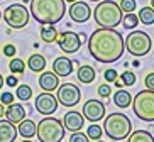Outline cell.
<instances>
[{
    "instance_id": "e0dca14e",
    "label": "cell",
    "mask_w": 154,
    "mask_h": 142,
    "mask_svg": "<svg viewBox=\"0 0 154 142\" xmlns=\"http://www.w3.org/2000/svg\"><path fill=\"white\" fill-rule=\"evenodd\" d=\"M53 71H54L58 76H69L73 71V61L69 59V58H64V56H61V58H56L54 63H53Z\"/></svg>"
},
{
    "instance_id": "f35d334b",
    "label": "cell",
    "mask_w": 154,
    "mask_h": 142,
    "mask_svg": "<svg viewBox=\"0 0 154 142\" xmlns=\"http://www.w3.org/2000/svg\"><path fill=\"white\" fill-rule=\"evenodd\" d=\"M113 85H115V86L117 88H124V83H122V80H115V81H113Z\"/></svg>"
},
{
    "instance_id": "d6a6232c",
    "label": "cell",
    "mask_w": 154,
    "mask_h": 142,
    "mask_svg": "<svg viewBox=\"0 0 154 142\" xmlns=\"http://www.w3.org/2000/svg\"><path fill=\"white\" fill-rule=\"evenodd\" d=\"M103 80L107 83H113L117 80V69H107L103 73Z\"/></svg>"
},
{
    "instance_id": "ba28073f",
    "label": "cell",
    "mask_w": 154,
    "mask_h": 142,
    "mask_svg": "<svg viewBox=\"0 0 154 142\" xmlns=\"http://www.w3.org/2000/svg\"><path fill=\"white\" fill-rule=\"evenodd\" d=\"M7 26L12 29H22L29 24V19H31V14L29 10L24 7L22 4H12L9 5L7 9L4 10V15H2Z\"/></svg>"
},
{
    "instance_id": "484cf974",
    "label": "cell",
    "mask_w": 154,
    "mask_h": 142,
    "mask_svg": "<svg viewBox=\"0 0 154 142\" xmlns=\"http://www.w3.org/2000/svg\"><path fill=\"white\" fill-rule=\"evenodd\" d=\"M124 26V29H127V31H132V29L137 27V24H139V17H137L134 12H129V14H125L122 17V22H120Z\"/></svg>"
},
{
    "instance_id": "ee69618b",
    "label": "cell",
    "mask_w": 154,
    "mask_h": 142,
    "mask_svg": "<svg viewBox=\"0 0 154 142\" xmlns=\"http://www.w3.org/2000/svg\"><path fill=\"white\" fill-rule=\"evenodd\" d=\"M151 7H152V9H154V0H151Z\"/></svg>"
},
{
    "instance_id": "7dc6e473",
    "label": "cell",
    "mask_w": 154,
    "mask_h": 142,
    "mask_svg": "<svg viewBox=\"0 0 154 142\" xmlns=\"http://www.w3.org/2000/svg\"><path fill=\"white\" fill-rule=\"evenodd\" d=\"M22 2H31V0H22Z\"/></svg>"
},
{
    "instance_id": "d4e9b609",
    "label": "cell",
    "mask_w": 154,
    "mask_h": 142,
    "mask_svg": "<svg viewBox=\"0 0 154 142\" xmlns=\"http://www.w3.org/2000/svg\"><path fill=\"white\" fill-rule=\"evenodd\" d=\"M137 17H139V22H142L144 26H152L154 24V9L152 7H142Z\"/></svg>"
},
{
    "instance_id": "681fc988",
    "label": "cell",
    "mask_w": 154,
    "mask_h": 142,
    "mask_svg": "<svg viewBox=\"0 0 154 142\" xmlns=\"http://www.w3.org/2000/svg\"><path fill=\"white\" fill-rule=\"evenodd\" d=\"M97 142H100V140H97Z\"/></svg>"
},
{
    "instance_id": "836d02e7",
    "label": "cell",
    "mask_w": 154,
    "mask_h": 142,
    "mask_svg": "<svg viewBox=\"0 0 154 142\" xmlns=\"http://www.w3.org/2000/svg\"><path fill=\"white\" fill-rule=\"evenodd\" d=\"M0 103H4V105H10V103H14V95L9 92H5L0 95Z\"/></svg>"
},
{
    "instance_id": "8d00e7d4",
    "label": "cell",
    "mask_w": 154,
    "mask_h": 142,
    "mask_svg": "<svg viewBox=\"0 0 154 142\" xmlns=\"http://www.w3.org/2000/svg\"><path fill=\"white\" fill-rule=\"evenodd\" d=\"M4 83L7 85V86L14 88V86H17V85H19V80H17L15 74H10V76H7V80H4Z\"/></svg>"
},
{
    "instance_id": "8992f818",
    "label": "cell",
    "mask_w": 154,
    "mask_h": 142,
    "mask_svg": "<svg viewBox=\"0 0 154 142\" xmlns=\"http://www.w3.org/2000/svg\"><path fill=\"white\" fill-rule=\"evenodd\" d=\"M132 110L142 122H154V90H142L132 98Z\"/></svg>"
},
{
    "instance_id": "7a4b0ae2",
    "label": "cell",
    "mask_w": 154,
    "mask_h": 142,
    "mask_svg": "<svg viewBox=\"0 0 154 142\" xmlns=\"http://www.w3.org/2000/svg\"><path fill=\"white\" fill-rule=\"evenodd\" d=\"M29 14L39 24H54L61 22L66 14L64 0H31Z\"/></svg>"
},
{
    "instance_id": "ab89813d",
    "label": "cell",
    "mask_w": 154,
    "mask_h": 142,
    "mask_svg": "<svg viewBox=\"0 0 154 142\" xmlns=\"http://www.w3.org/2000/svg\"><path fill=\"white\" fill-rule=\"evenodd\" d=\"M4 112H5V105L4 103H0V119L4 117Z\"/></svg>"
},
{
    "instance_id": "9c48e42d",
    "label": "cell",
    "mask_w": 154,
    "mask_h": 142,
    "mask_svg": "<svg viewBox=\"0 0 154 142\" xmlns=\"http://www.w3.org/2000/svg\"><path fill=\"white\" fill-rule=\"evenodd\" d=\"M56 98H58V103H61L63 107H75L82 100V92L75 83H63L58 86Z\"/></svg>"
},
{
    "instance_id": "ac0fdd59",
    "label": "cell",
    "mask_w": 154,
    "mask_h": 142,
    "mask_svg": "<svg viewBox=\"0 0 154 142\" xmlns=\"http://www.w3.org/2000/svg\"><path fill=\"white\" fill-rule=\"evenodd\" d=\"M17 137V127L9 120H0V142H14Z\"/></svg>"
},
{
    "instance_id": "5b68a950",
    "label": "cell",
    "mask_w": 154,
    "mask_h": 142,
    "mask_svg": "<svg viewBox=\"0 0 154 142\" xmlns=\"http://www.w3.org/2000/svg\"><path fill=\"white\" fill-rule=\"evenodd\" d=\"M64 132L66 128L63 122L49 115H46L36 127V135L39 142H61L64 139Z\"/></svg>"
},
{
    "instance_id": "30bf717a",
    "label": "cell",
    "mask_w": 154,
    "mask_h": 142,
    "mask_svg": "<svg viewBox=\"0 0 154 142\" xmlns=\"http://www.w3.org/2000/svg\"><path fill=\"white\" fill-rule=\"evenodd\" d=\"M105 105L100 100H95V98H90V100L85 101V105L82 108V115L85 117L88 122H98L105 117Z\"/></svg>"
},
{
    "instance_id": "f907efd6",
    "label": "cell",
    "mask_w": 154,
    "mask_h": 142,
    "mask_svg": "<svg viewBox=\"0 0 154 142\" xmlns=\"http://www.w3.org/2000/svg\"><path fill=\"white\" fill-rule=\"evenodd\" d=\"M0 2H2V0H0Z\"/></svg>"
},
{
    "instance_id": "d6986e66",
    "label": "cell",
    "mask_w": 154,
    "mask_h": 142,
    "mask_svg": "<svg viewBox=\"0 0 154 142\" xmlns=\"http://www.w3.org/2000/svg\"><path fill=\"white\" fill-rule=\"evenodd\" d=\"M97 73H95V68L93 66H90V64H83V66H80L76 71V78L80 83H83V85H90L93 80H95Z\"/></svg>"
},
{
    "instance_id": "7402d4cb",
    "label": "cell",
    "mask_w": 154,
    "mask_h": 142,
    "mask_svg": "<svg viewBox=\"0 0 154 142\" xmlns=\"http://www.w3.org/2000/svg\"><path fill=\"white\" fill-rule=\"evenodd\" d=\"M27 66H29L31 71H34V73H41L46 68V58L42 54H32L27 59Z\"/></svg>"
},
{
    "instance_id": "1f68e13d",
    "label": "cell",
    "mask_w": 154,
    "mask_h": 142,
    "mask_svg": "<svg viewBox=\"0 0 154 142\" xmlns=\"http://www.w3.org/2000/svg\"><path fill=\"white\" fill-rule=\"evenodd\" d=\"M69 142H90V137H88L86 134H83L82 130H76V132L71 134Z\"/></svg>"
},
{
    "instance_id": "7bdbcfd3",
    "label": "cell",
    "mask_w": 154,
    "mask_h": 142,
    "mask_svg": "<svg viewBox=\"0 0 154 142\" xmlns=\"http://www.w3.org/2000/svg\"><path fill=\"white\" fill-rule=\"evenodd\" d=\"M64 2H69V4H73V2H76V0H64Z\"/></svg>"
},
{
    "instance_id": "9a60e30c",
    "label": "cell",
    "mask_w": 154,
    "mask_h": 142,
    "mask_svg": "<svg viewBox=\"0 0 154 142\" xmlns=\"http://www.w3.org/2000/svg\"><path fill=\"white\" fill-rule=\"evenodd\" d=\"M26 113H27V110H26L20 103H10V105H7V108H5L4 117L9 120V122H12V124H19L20 120L26 119Z\"/></svg>"
},
{
    "instance_id": "5bb4252c",
    "label": "cell",
    "mask_w": 154,
    "mask_h": 142,
    "mask_svg": "<svg viewBox=\"0 0 154 142\" xmlns=\"http://www.w3.org/2000/svg\"><path fill=\"white\" fill-rule=\"evenodd\" d=\"M63 125L66 130H71V132H76V130H82V127L85 125V117L82 115V112H76V110H71V112H66L63 117Z\"/></svg>"
},
{
    "instance_id": "52a82bcc",
    "label": "cell",
    "mask_w": 154,
    "mask_h": 142,
    "mask_svg": "<svg viewBox=\"0 0 154 142\" xmlns=\"http://www.w3.org/2000/svg\"><path fill=\"white\" fill-rule=\"evenodd\" d=\"M124 46L125 49L131 53L132 56L136 58H144L147 53L152 47V41H151V36L144 31H132L127 39L124 41Z\"/></svg>"
},
{
    "instance_id": "b9f144b4",
    "label": "cell",
    "mask_w": 154,
    "mask_h": 142,
    "mask_svg": "<svg viewBox=\"0 0 154 142\" xmlns=\"http://www.w3.org/2000/svg\"><path fill=\"white\" fill-rule=\"evenodd\" d=\"M4 86V76H2V74H0V88Z\"/></svg>"
},
{
    "instance_id": "603a6c76",
    "label": "cell",
    "mask_w": 154,
    "mask_h": 142,
    "mask_svg": "<svg viewBox=\"0 0 154 142\" xmlns=\"http://www.w3.org/2000/svg\"><path fill=\"white\" fill-rule=\"evenodd\" d=\"M41 39L48 44L51 42H54L58 39V31H56L54 26H51V24H42L41 27Z\"/></svg>"
},
{
    "instance_id": "bcb514c9",
    "label": "cell",
    "mask_w": 154,
    "mask_h": 142,
    "mask_svg": "<svg viewBox=\"0 0 154 142\" xmlns=\"http://www.w3.org/2000/svg\"><path fill=\"white\" fill-rule=\"evenodd\" d=\"M90 2H100V0H90Z\"/></svg>"
},
{
    "instance_id": "cb8c5ba5",
    "label": "cell",
    "mask_w": 154,
    "mask_h": 142,
    "mask_svg": "<svg viewBox=\"0 0 154 142\" xmlns=\"http://www.w3.org/2000/svg\"><path fill=\"white\" fill-rule=\"evenodd\" d=\"M127 142H154V137L147 130H134L127 135Z\"/></svg>"
},
{
    "instance_id": "4fadbf2b",
    "label": "cell",
    "mask_w": 154,
    "mask_h": 142,
    "mask_svg": "<svg viewBox=\"0 0 154 142\" xmlns=\"http://www.w3.org/2000/svg\"><path fill=\"white\" fill-rule=\"evenodd\" d=\"M69 17H71L73 22H76V24H83L86 20H90V17H91L90 5L86 2H80V0L73 2L71 7H69Z\"/></svg>"
},
{
    "instance_id": "277c9868",
    "label": "cell",
    "mask_w": 154,
    "mask_h": 142,
    "mask_svg": "<svg viewBox=\"0 0 154 142\" xmlns=\"http://www.w3.org/2000/svg\"><path fill=\"white\" fill-rule=\"evenodd\" d=\"M103 132L107 134V137L113 139V140H124L132 132V122L125 113L113 112L105 117Z\"/></svg>"
},
{
    "instance_id": "8fae6325",
    "label": "cell",
    "mask_w": 154,
    "mask_h": 142,
    "mask_svg": "<svg viewBox=\"0 0 154 142\" xmlns=\"http://www.w3.org/2000/svg\"><path fill=\"white\" fill-rule=\"evenodd\" d=\"M58 98L51 92H42L36 96V110L41 115H53L58 110Z\"/></svg>"
},
{
    "instance_id": "7c38bea8",
    "label": "cell",
    "mask_w": 154,
    "mask_h": 142,
    "mask_svg": "<svg viewBox=\"0 0 154 142\" xmlns=\"http://www.w3.org/2000/svg\"><path fill=\"white\" fill-rule=\"evenodd\" d=\"M58 44H59V47H61L63 53L71 54V53H76V51L80 49V46H82V39H80V36H78L76 32L64 31V32H61V36H59Z\"/></svg>"
},
{
    "instance_id": "4316f807",
    "label": "cell",
    "mask_w": 154,
    "mask_h": 142,
    "mask_svg": "<svg viewBox=\"0 0 154 142\" xmlns=\"http://www.w3.org/2000/svg\"><path fill=\"white\" fill-rule=\"evenodd\" d=\"M9 69L12 74H22L26 71V63L20 58H12L9 63Z\"/></svg>"
},
{
    "instance_id": "ffe728a7",
    "label": "cell",
    "mask_w": 154,
    "mask_h": 142,
    "mask_svg": "<svg viewBox=\"0 0 154 142\" xmlns=\"http://www.w3.org/2000/svg\"><path fill=\"white\" fill-rule=\"evenodd\" d=\"M36 127L37 125L32 122V120L24 119L17 124V134H20L24 139H32L36 135Z\"/></svg>"
},
{
    "instance_id": "83f0119b",
    "label": "cell",
    "mask_w": 154,
    "mask_h": 142,
    "mask_svg": "<svg viewBox=\"0 0 154 142\" xmlns=\"http://www.w3.org/2000/svg\"><path fill=\"white\" fill-rule=\"evenodd\" d=\"M19 100L22 101H27L32 98V88L29 85H17V92H15Z\"/></svg>"
},
{
    "instance_id": "2e32d148",
    "label": "cell",
    "mask_w": 154,
    "mask_h": 142,
    "mask_svg": "<svg viewBox=\"0 0 154 142\" xmlns=\"http://www.w3.org/2000/svg\"><path fill=\"white\" fill-rule=\"evenodd\" d=\"M39 86L42 88V92H54L59 86V76L54 71H44L39 76Z\"/></svg>"
},
{
    "instance_id": "60d3db41",
    "label": "cell",
    "mask_w": 154,
    "mask_h": 142,
    "mask_svg": "<svg viewBox=\"0 0 154 142\" xmlns=\"http://www.w3.org/2000/svg\"><path fill=\"white\" fill-rule=\"evenodd\" d=\"M78 36H80V39H82V41H85V39H86V36H85V34H83V32H80Z\"/></svg>"
},
{
    "instance_id": "74e56055",
    "label": "cell",
    "mask_w": 154,
    "mask_h": 142,
    "mask_svg": "<svg viewBox=\"0 0 154 142\" xmlns=\"http://www.w3.org/2000/svg\"><path fill=\"white\" fill-rule=\"evenodd\" d=\"M15 51H17V49H15L14 44H7V46L4 47V54L7 56V58H14V56H15Z\"/></svg>"
},
{
    "instance_id": "f6af8a7d",
    "label": "cell",
    "mask_w": 154,
    "mask_h": 142,
    "mask_svg": "<svg viewBox=\"0 0 154 142\" xmlns=\"http://www.w3.org/2000/svg\"><path fill=\"white\" fill-rule=\"evenodd\" d=\"M22 142H32V140H29V139H26V140H22Z\"/></svg>"
},
{
    "instance_id": "c3c4849f",
    "label": "cell",
    "mask_w": 154,
    "mask_h": 142,
    "mask_svg": "<svg viewBox=\"0 0 154 142\" xmlns=\"http://www.w3.org/2000/svg\"><path fill=\"white\" fill-rule=\"evenodd\" d=\"M0 19H2V12H0Z\"/></svg>"
},
{
    "instance_id": "44dd1931",
    "label": "cell",
    "mask_w": 154,
    "mask_h": 142,
    "mask_svg": "<svg viewBox=\"0 0 154 142\" xmlns=\"http://www.w3.org/2000/svg\"><path fill=\"white\" fill-rule=\"evenodd\" d=\"M113 103H115V107H119V108H127V107H131V103H132L131 93L127 92V90L119 88L117 92H115V95H113Z\"/></svg>"
},
{
    "instance_id": "e575fe53",
    "label": "cell",
    "mask_w": 154,
    "mask_h": 142,
    "mask_svg": "<svg viewBox=\"0 0 154 142\" xmlns=\"http://www.w3.org/2000/svg\"><path fill=\"white\" fill-rule=\"evenodd\" d=\"M98 95H100V98H109L110 96V85H100L98 86Z\"/></svg>"
},
{
    "instance_id": "d590c367",
    "label": "cell",
    "mask_w": 154,
    "mask_h": 142,
    "mask_svg": "<svg viewBox=\"0 0 154 142\" xmlns=\"http://www.w3.org/2000/svg\"><path fill=\"white\" fill-rule=\"evenodd\" d=\"M144 86L147 90H154V71L152 73H147L144 78Z\"/></svg>"
},
{
    "instance_id": "f1b7e54d",
    "label": "cell",
    "mask_w": 154,
    "mask_h": 142,
    "mask_svg": "<svg viewBox=\"0 0 154 142\" xmlns=\"http://www.w3.org/2000/svg\"><path fill=\"white\" fill-rule=\"evenodd\" d=\"M86 135L90 139H93V140H98V139H102V135H103V128L100 127V125H95V122H93L91 125H88Z\"/></svg>"
},
{
    "instance_id": "6da1fadb",
    "label": "cell",
    "mask_w": 154,
    "mask_h": 142,
    "mask_svg": "<svg viewBox=\"0 0 154 142\" xmlns=\"http://www.w3.org/2000/svg\"><path fill=\"white\" fill-rule=\"evenodd\" d=\"M125 51L122 34L115 29L100 27L88 39V53L98 63H115Z\"/></svg>"
},
{
    "instance_id": "3957f363",
    "label": "cell",
    "mask_w": 154,
    "mask_h": 142,
    "mask_svg": "<svg viewBox=\"0 0 154 142\" xmlns=\"http://www.w3.org/2000/svg\"><path fill=\"white\" fill-rule=\"evenodd\" d=\"M91 14H93V19L100 27L107 29H117V26L122 22L124 17L122 9L113 0H100V4L95 7V10Z\"/></svg>"
},
{
    "instance_id": "f546056e",
    "label": "cell",
    "mask_w": 154,
    "mask_h": 142,
    "mask_svg": "<svg viewBox=\"0 0 154 142\" xmlns=\"http://www.w3.org/2000/svg\"><path fill=\"white\" fill-rule=\"evenodd\" d=\"M120 80H122L124 86H132V85H136V73L134 71H124L120 74Z\"/></svg>"
},
{
    "instance_id": "4dcf8cb0",
    "label": "cell",
    "mask_w": 154,
    "mask_h": 142,
    "mask_svg": "<svg viewBox=\"0 0 154 142\" xmlns=\"http://www.w3.org/2000/svg\"><path fill=\"white\" fill-rule=\"evenodd\" d=\"M119 7L122 9V12H125V14H129V12H134L137 7L136 0H120V4H119Z\"/></svg>"
}]
</instances>
